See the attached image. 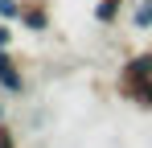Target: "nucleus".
Returning <instances> with one entry per match:
<instances>
[{
    "instance_id": "7ed1b4c3",
    "label": "nucleus",
    "mask_w": 152,
    "mask_h": 148,
    "mask_svg": "<svg viewBox=\"0 0 152 148\" xmlns=\"http://www.w3.org/2000/svg\"><path fill=\"white\" fill-rule=\"evenodd\" d=\"M0 86H4L8 95H21V91H25V74H21L17 58H12L8 49H0Z\"/></svg>"
},
{
    "instance_id": "f03ea898",
    "label": "nucleus",
    "mask_w": 152,
    "mask_h": 148,
    "mask_svg": "<svg viewBox=\"0 0 152 148\" xmlns=\"http://www.w3.org/2000/svg\"><path fill=\"white\" fill-rule=\"evenodd\" d=\"M21 25L29 33H45L53 25V12H50V0H25L21 4Z\"/></svg>"
},
{
    "instance_id": "f257e3e1",
    "label": "nucleus",
    "mask_w": 152,
    "mask_h": 148,
    "mask_svg": "<svg viewBox=\"0 0 152 148\" xmlns=\"http://www.w3.org/2000/svg\"><path fill=\"white\" fill-rule=\"evenodd\" d=\"M148 86H152V49H140V53L124 58V66L115 74V95L124 103H136Z\"/></svg>"
},
{
    "instance_id": "0eeeda50",
    "label": "nucleus",
    "mask_w": 152,
    "mask_h": 148,
    "mask_svg": "<svg viewBox=\"0 0 152 148\" xmlns=\"http://www.w3.org/2000/svg\"><path fill=\"white\" fill-rule=\"evenodd\" d=\"M0 148H17V132L8 123H0Z\"/></svg>"
},
{
    "instance_id": "39448f33",
    "label": "nucleus",
    "mask_w": 152,
    "mask_h": 148,
    "mask_svg": "<svg viewBox=\"0 0 152 148\" xmlns=\"http://www.w3.org/2000/svg\"><path fill=\"white\" fill-rule=\"evenodd\" d=\"M132 25H136L140 33L152 29V0H136V4H132Z\"/></svg>"
},
{
    "instance_id": "1a4fd4ad",
    "label": "nucleus",
    "mask_w": 152,
    "mask_h": 148,
    "mask_svg": "<svg viewBox=\"0 0 152 148\" xmlns=\"http://www.w3.org/2000/svg\"><path fill=\"white\" fill-rule=\"evenodd\" d=\"M132 107H140V111H152V86H148V91H144V95H140V99H136Z\"/></svg>"
},
{
    "instance_id": "6e6552de",
    "label": "nucleus",
    "mask_w": 152,
    "mask_h": 148,
    "mask_svg": "<svg viewBox=\"0 0 152 148\" xmlns=\"http://www.w3.org/2000/svg\"><path fill=\"white\" fill-rule=\"evenodd\" d=\"M12 45V29H8V21L0 17V49H8Z\"/></svg>"
},
{
    "instance_id": "423d86ee",
    "label": "nucleus",
    "mask_w": 152,
    "mask_h": 148,
    "mask_svg": "<svg viewBox=\"0 0 152 148\" xmlns=\"http://www.w3.org/2000/svg\"><path fill=\"white\" fill-rule=\"evenodd\" d=\"M21 4L25 0H0V17L4 21H21Z\"/></svg>"
},
{
    "instance_id": "20e7f679",
    "label": "nucleus",
    "mask_w": 152,
    "mask_h": 148,
    "mask_svg": "<svg viewBox=\"0 0 152 148\" xmlns=\"http://www.w3.org/2000/svg\"><path fill=\"white\" fill-rule=\"evenodd\" d=\"M124 4L127 0H99V4H95V21L99 25H115L124 17Z\"/></svg>"
}]
</instances>
